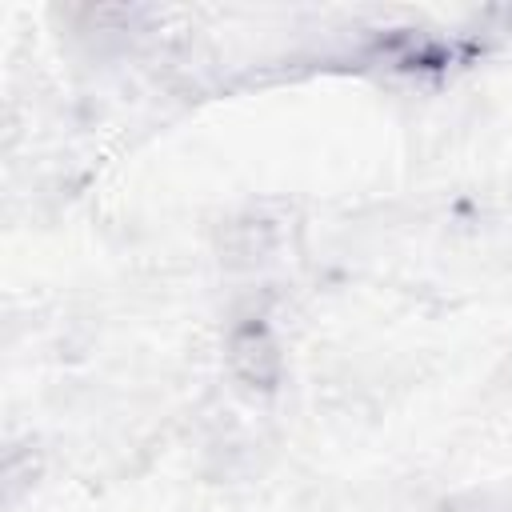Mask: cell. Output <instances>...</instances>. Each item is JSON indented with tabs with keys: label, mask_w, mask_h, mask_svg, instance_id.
I'll return each mask as SVG.
<instances>
[{
	"label": "cell",
	"mask_w": 512,
	"mask_h": 512,
	"mask_svg": "<svg viewBox=\"0 0 512 512\" xmlns=\"http://www.w3.org/2000/svg\"><path fill=\"white\" fill-rule=\"evenodd\" d=\"M228 356H232V368L236 376H244L248 384H260V388H272L276 376H280V356H276V344L272 336L260 328V324H248L232 336L228 344Z\"/></svg>",
	"instance_id": "cell-1"
}]
</instances>
